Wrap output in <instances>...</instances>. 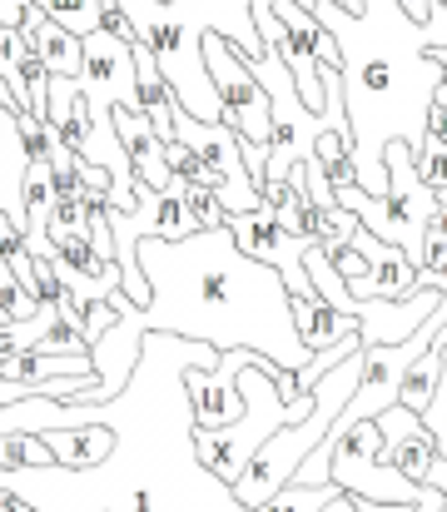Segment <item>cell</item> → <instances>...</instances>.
<instances>
[{
    "label": "cell",
    "mask_w": 447,
    "mask_h": 512,
    "mask_svg": "<svg viewBox=\"0 0 447 512\" xmlns=\"http://www.w3.org/2000/svg\"><path fill=\"white\" fill-rule=\"evenodd\" d=\"M140 269L149 279V304H130L125 289H115L105 304L115 309V324L90 343L95 378L80 383L65 403H110L130 383L140 363L145 334H179V339L209 343V348H249L264 353L279 368H303L308 348L294 329L289 284L279 269L249 259L234 234L194 229L189 239H154L140 244Z\"/></svg>",
    "instance_id": "6da1fadb"
},
{
    "label": "cell",
    "mask_w": 447,
    "mask_h": 512,
    "mask_svg": "<svg viewBox=\"0 0 447 512\" xmlns=\"http://www.w3.org/2000/svg\"><path fill=\"white\" fill-rule=\"evenodd\" d=\"M333 40H338V75H343V110L353 140L358 189L383 194L388 170L383 150L403 140L408 150L423 145L428 105L443 85V65L433 60L423 25L398 10V0H363V10H343L333 0H298Z\"/></svg>",
    "instance_id": "7a4b0ae2"
},
{
    "label": "cell",
    "mask_w": 447,
    "mask_h": 512,
    "mask_svg": "<svg viewBox=\"0 0 447 512\" xmlns=\"http://www.w3.org/2000/svg\"><path fill=\"white\" fill-rule=\"evenodd\" d=\"M115 5L130 20V35L154 55L174 105L189 110L194 120H219V95L204 65V30L224 35L249 60L264 55L254 0H115Z\"/></svg>",
    "instance_id": "3957f363"
},
{
    "label": "cell",
    "mask_w": 447,
    "mask_h": 512,
    "mask_svg": "<svg viewBox=\"0 0 447 512\" xmlns=\"http://www.w3.org/2000/svg\"><path fill=\"white\" fill-rule=\"evenodd\" d=\"M294 483L303 488H343L353 498H373V503H403V508H418L423 488L408 483L393 463H383V433L373 418H348L338 413L328 438L298 463Z\"/></svg>",
    "instance_id": "277c9868"
},
{
    "label": "cell",
    "mask_w": 447,
    "mask_h": 512,
    "mask_svg": "<svg viewBox=\"0 0 447 512\" xmlns=\"http://www.w3.org/2000/svg\"><path fill=\"white\" fill-rule=\"evenodd\" d=\"M269 358H249L239 368V393H244V413L229 428H194V453L199 463L234 488V478L249 468V458L284 428V423H303L313 413V393H303L298 403H284L279 383L269 378ZM294 373V368H289Z\"/></svg>",
    "instance_id": "5b68a950"
},
{
    "label": "cell",
    "mask_w": 447,
    "mask_h": 512,
    "mask_svg": "<svg viewBox=\"0 0 447 512\" xmlns=\"http://www.w3.org/2000/svg\"><path fill=\"white\" fill-rule=\"evenodd\" d=\"M383 170H388V189L383 194L343 184V189H333V199H338V209L358 214V224L368 234H378L383 244H398L418 264L423 259V234H428V224L438 214V194L423 184V174L413 165V150L403 140H393L383 150Z\"/></svg>",
    "instance_id": "8992f818"
},
{
    "label": "cell",
    "mask_w": 447,
    "mask_h": 512,
    "mask_svg": "<svg viewBox=\"0 0 447 512\" xmlns=\"http://www.w3.org/2000/svg\"><path fill=\"white\" fill-rule=\"evenodd\" d=\"M169 130H174L169 140L189 145V155L209 170V184H214V194H219V204H224L229 214H249V209L264 204L254 174H249V165H244V140H239L224 120H194L189 110L174 105Z\"/></svg>",
    "instance_id": "52a82bcc"
},
{
    "label": "cell",
    "mask_w": 447,
    "mask_h": 512,
    "mask_svg": "<svg viewBox=\"0 0 447 512\" xmlns=\"http://www.w3.org/2000/svg\"><path fill=\"white\" fill-rule=\"evenodd\" d=\"M224 229L234 234V244H239L249 259H259V264L279 269V279L289 284V294H294V299H318V294H313V284H308V274H303V254H308L318 239L289 234V229L274 219V209H269V204H259V209H249V214H229V219H224Z\"/></svg>",
    "instance_id": "ba28073f"
},
{
    "label": "cell",
    "mask_w": 447,
    "mask_h": 512,
    "mask_svg": "<svg viewBox=\"0 0 447 512\" xmlns=\"http://www.w3.org/2000/svg\"><path fill=\"white\" fill-rule=\"evenodd\" d=\"M249 358H264V353L224 348L219 363H194V368H184V398H189V408H194V428H229V423L244 413L239 368H244Z\"/></svg>",
    "instance_id": "9c48e42d"
},
{
    "label": "cell",
    "mask_w": 447,
    "mask_h": 512,
    "mask_svg": "<svg viewBox=\"0 0 447 512\" xmlns=\"http://www.w3.org/2000/svg\"><path fill=\"white\" fill-rule=\"evenodd\" d=\"M447 304V294L438 289H413L408 299H358L353 319H358V343L378 348V343H403L418 324H428Z\"/></svg>",
    "instance_id": "30bf717a"
},
{
    "label": "cell",
    "mask_w": 447,
    "mask_h": 512,
    "mask_svg": "<svg viewBox=\"0 0 447 512\" xmlns=\"http://www.w3.org/2000/svg\"><path fill=\"white\" fill-rule=\"evenodd\" d=\"M373 423H378V433H383V463H393L408 483L428 488V468L438 463V443H433V433L423 428V418H418L413 408L393 403V408L378 413Z\"/></svg>",
    "instance_id": "8fae6325"
},
{
    "label": "cell",
    "mask_w": 447,
    "mask_h": 512,
    "mask_svg": "<svg viewBox=\"0 0 447 512\" xmlns=\"http://www.w3.org/2000/svg\"><path fill=\"white\" fill-rule=\"evenodd\" d=\"M110 115H115V135H120V145H125V160H130L135 184H145V189H169L174 174H169L164 140H159V130L149 125V115L145 110H130V105H115Z\"/></svg>",
    "instance_id": "7c38bea8"
},
{
    "label": "cell",
    "mask_w": 447,
    "mask_h": 512,
    "mask_svg": "<svg viewBox=\"0 0 447 512\" xmlns=\"http://www.w3.org/2000/svg\"><path fill=\"white\" fill-rule=\"evenodd\" d=\"M40 438H45V448L55 453V468H100V463L115 453V443H120L115 423L105 418V403H95V418H90V423L40 428Z\"/></svg>",
    "instance_id": "4fadbf2b"
},
{
    "label": "cell",
    "mask_w": 447,
    "mask_h": 512,
    "mask_svg": "<svg viewBox=\"0 0 447 512\" xmlns=\"http://www.w3.org/2000/svg\"><path fill=\"white\" fill-rule=\"evenodd\" d=\"M20 35H25V45L45 60L50 75H75V80H80V65H85L80 35H70V30H65L50 10H40L35 0H30V10H25V20H20Z\"/></svg>",
    "instance_id": "5bb4252c"
},
{
    "label": "cell",
    "mask_w": 447,
    "mask_h": 512,
    "mask_svg": "<svg viewBox=\"0 0 447 512\" xmlns=\"http://www.w3.org/2000/svg\"><path fill=\"white\" fill-rule=\"evenodd\" d=\"M289 309H294V329H298V339H303L308 353H313V348H328V343H338V339H348V334H358V319L328 309L323 299H289Z\"/></svg>",
    "instance_id": "9a60e30c"
},
{
    "label": "cell",
    "mask_w": 447,
    "mask_h": 512,
    "mask_svg": "<svg viewBox=\"0 0 447 512\" xmlns=\"http://www.w3.org/2000/svg\"><path fill=\"white\" fill-rule=\"evenodd\" d=\"M413 165L428 189L447 184V85H438V95L428 105V130H423V145L413 150Z\"/></svg>",
    "instance_id": "2e32d148"
},
{
    "label": "cell",
    "mask_w": 447,
    "mask_h": 512,
    "mask_svg": "<svg viewBox=\"0 0 447 512\" xmlns=\"http://www.w3.org/2000/svg\"><path fill=\"white\" fill-rule=\"evenodd\" d=\"M135 80H140V110L149 115V125L159 130V140H169V135H174V130H169L174 95H169V85H164V75H159V65H154V55H149L140 40H135Z\"/></svg>",
    "instance_id": "e0dca14e"
},
{
    "label": "cell",
    "mask_w": 447,
    "mask_h": 512,
    "mask_svg": "<svg viewBox=\"0 0 447 512\" xmlns=\"http://www.w3.org/2000/svg\"><path fill=\"white\" fill-rule=\"evenodd\" d=\"M443 339H447V324H443V334L408 363V373H403V398H398V403L413 408V413L428 408V398H433V388H438V378H443Z\"/></svg>",
    "instance_id": "ac0fdd59"
},
{
    "label": "cell",
    "mask_w": 447,
    "mask_h": 512,
    "mask_svg": "<svg viewBox=\"0 0 447 512\" xmlns=\"http://www.w3.org/2000/svg\"><path fill=\"white\" fill-rule=\"evenodd\" d=\"M20 468H55V453L45 448L40 433H0V473H20Z\"/></svg>",
    "instance_id": "d6986e66"
},
{
    "label": "cell",
    "mask_w": 447,
    "mask_h": 512,
    "mask_svg": "<svg viewBox=\"0 0 447 512\" xmlns=\"http://www.w3.org/2000/svg\"><path fill=\"white\" fill-rule=\"evenodd\" d=\"M333 493H343V488H333V483H323V488L284 483L274 498H264V503H254V508H239V512H323V503H328Z\"/></svg>",
    "instance_id": "ffe728a7"
},
{
    "label": "cell",
    "mask_w": 447,
    "mask_h": 512,
    "mask_svg": "<svg viewBox=\"0 0 447 512\" xmlns=\"http://www.w3.org/2000/svg\"><path fill=\"white\" fill-rule=\"evenodd\" d=\"M40 10H50L70 35H90V30H100V20H105V0H35Z\"/></svg>",
    "instance_id": "44dd1931"
},
{
    "label": "cell",
    "mask_w": 447,
    "mask_h": 512,
    "mask_svg": "<svg viewBox=\"0 0 447 512\" xmlns=\"http://www.w3.org/2000/svg\"><path fill=\"white\" fill-rule=\"evenodd\" d=\"M174 184H179V179H174ZM179 199H184L194 229H219V224L229 219V209L219 204V194H214L209 184H179Z\"/></svg>",
    "instance_id": "7402d4cb"
},
{
    "label": "cell",
    "mask_w": 447,
    "mask_h": 512,
    "mask_svg": "<svg viewBox=\"0 0 447 512\" xmlns=\"http://www.w3.org/2000/svg\"><path fill=\"white\" fill-rule=\"evenodd\" d=\"M60 234H85V204H80V194H55L50 199L45 239H60Z\"/></svg>",
    "instance_id": "603a6c76"
},
{
    "label": "cell",
    "mask_w": 447,
    "mask_h": 512,
    "mask_svg": "<svg viewBox=\"0 0 447 512\" xmlns=\"http://www.w3.org/2000/svg\"><path fill=\"white\" fill-rule=\"evenodd\" d=\"M189 234H194V219L179 199V184L159 189V234L154 239H189Z\"/></svg>",
    "instance_id": "cb8c5ba5"
},
{
    "label": "cell",
    "mask_w": 447,
    "mask_h": 512,
    "mask_svg": "<svg viewBox=\"0 0 447 512\" xmlns=\"http://www.w3.org/2000/svg\"><path fill=\"white\" fill-rule=\"evenodd\" d=\"M15 120H20V145H25V155H30V160H45V150H50V125L35 120V115H15Z\"/></svg>",
    "instance_id": "d4e9b609"
},
{
    "label": "cell",
    "mask_w": 447,
    "mask_h": 512,
    "mask_svg": "<svg viewBox=\"0 0 447 512\" xmlns=\"http://www.w3.org/2000/svg\"><path fill=\"white\" fill-rule=\"evenodd\" d=\"M110 324H115V309H110V304H95V309H90V319H85V339L95 343Z\"/></svg>",
    "instance_id": "484cf974"
},
{
    "label": "cell",
    "mask_w": 447,
    "mask_h": 512,
    "mask_svg": "<svg viewBox=\"0 0 447 512\" xmlns=\"http://www.w3.org/2000/svg\"><path fill=\"white\" fill-rule=\"evenodd\" d=\"M423 40H428V50L447 45V5H438V10H433V20L423 25Z\"/></svg>",
    "instance_id": "4316f807"
},
{
    "label": "cell",
    "mask_w": 447,
    "mask_h": 512,
    "mask_svg": "<svg viewBox=\"0 0 447 512\" xmlns=\"http://www.w3.org/2000/svg\"><path fill=\"white\" fill-rule=\"evenodd\" d=\"M398 10H403L408 20L428 25V20H433V10H438V0H398Z\"/></svg>",
    "instance_id": "83f0119b"
},
{
    "label": "cell",
    "mask_w": 447,
    "mask_h": 512,
    "mask_svg": "<svg viewBox=\"0 0 447 512\" xmlns=\"http://www.w3.org/2000/svg\"><path fill=\"white\" fill-rule=\"evenodd\" d=\"M25 10H30V0H0V25H15L20 30Z\"/></svg>",
    "instance_id": "f1b7e54d"
},
{
    "label": "cell",
    "mask_w": 447,
    "mask_h": 512,
    "mask_svg": "<svg viewBox=\"0 0 447 512\" xmlns=\"http://www.w3.org/2000/svg\"><path fill=\"white\" fill-rule=\"evenodd\" d=\"M20 398H35V388H30V383H5V378H0V408H5V403H20Z\"/></svg>",
    "instance_id": "f546056e"
},
{
    "label": "cell",
    "mask_w": 447,
    "mask_h": 512,
    "mask_svg": "<svg viewBox=\"0 0 447 512\" xmlns=\"http://www.w3.org/2000/svg\"><path fill=\"white\" fill-rule=\"evenodd\" d=\"M413 512H447V498L438 488H423V498H418V508Z\"/></svg>",
    "instance_id": "4dcf8cb0"
},
{
    "label": "cell",
    "mask_w": 447,
    "mask_h": 512,
    "mask_svg": "<svg viewBox=\"0 0 447 512\" xmlns=\"http://www.w3.org/2000/svg\"><path fill=\"white\" fill-rule=\"evenodd\" d=\"M353 498V493H348ZM353 508L358 512H413V508H403V503H373V498H353Z\"/></svg>",
    "instance_id": "1f68e13d"
},
{
    "label": "cell",
    "mask_w": 447,
    "mask_h": 512,
    "mask_svg": "<svg viewBox=\"0 0 447 512\" xmlns=\"http://www.w3.org/2000/svg\"><path fill=\"white\" fill-rule=\"evenodd\" d=\"M0 512H35L20 493H10V488H0Z\"/></svg>",
    "instance_id": "d6a6232c"
},
{
    "label": "cell",
    "mask_w": 447,
    "mask_h": 512,
    "mask_svg": "<svg viewBox=\"0 0 447 512\" xmlns=\"http://www.w3.org/2000/svg\"><path fill=\"white\" fill-rule=\"evenodd\" d=\"M428 488H438V493L447 498V458H438V463L428 468Z\"/></svg>",
    "instance_id": "836d02e7"
},
{
    "label": "cell",
    "mask_w": 447,
    "mask_h": 512,
    "mask_svg": "<svg viewBox=\"0 0 447 512\" xmlns=\"http://www.w3.org/2000/svg\"><path fill=\"white\" fill-rule=\"evenodd\" d=\"M323 512H358V508H353V498H348V493H333V498L323 503Z\"/></svg>",
    "instance_id": "e575fe53"
},
{
    "label": "cell",
    "mask_w": 447,
    "mask_h": 512,
    "mask_svg": "<svg viewBox=\"0 0 447 512\" xmlns=\"http://www.w3.org/2000/svg\"><path fill=\"white\" fill-rule=\"evenodd\" d=\"M433 60L443 65V85H447V45H438V50H433Z\"/></svg>",
    "instance_id": "d590c367"
},
{
    "label": "cell",
    "mask_w": 447,
    "mask_h": 512,
    "mask_svg": "<svg viewBox=\"0 0 447 512\" xmlns=\"http://www.w3.org/2000/svg\"><path fill=\"white\" fill-rule=\"evenodd\" d=\"M0 324H10V319H5V309H0Z\"/></svg>",
    "instance_id": "8d00e7d4"
}]
</instances>
